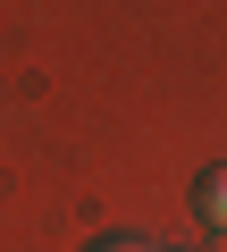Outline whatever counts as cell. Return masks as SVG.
<instances>
[{"instance_id":"cell-2","label":"cell","mask_w":227,"mask_h":252,"mask_svg":"<svg viewBox=\"0 0 227 252\" xmlns=\"http://www.w3.org/2000/svg\"><path fill=\"white\" fill-rule=\"evenodd\" d=\"M93 252H152L143 235H109V244H93Z\"/></svg>"},{"instance_id":"cell-1","label":"cell","mask_w":227,"mask_h":252,"mask_svg":"<svg viewBox=\"0 0 227 252\" xmlns=\"http://www.w3.org/2000/svg\"><path fill=\"white\" fill-rule=\"evenodd\" d=\"M194 210H202V227H219V235H227V168H210V177L194 185Z\"/></svg>"}]
</instances>
